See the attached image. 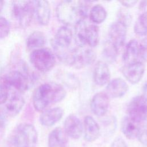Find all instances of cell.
<instances>
[{"instance_id": "1", "label": "cell", "mask_w": 147, "mask_h": 147, "mask_svg": "<svg viewBox=\"0 0 147 147\" xmlns=\"http://www.w3.org/2000/svg\"><path fill=\"white\" fill-rule=\"evenodd\" d=\"M90 1H62L56 6L58 20L64 26H76L89 14Z\"/></svg>"}, {"instance_id": "2", "label": "cell", "mask_w": 147, "mask_h": 147, "mask_svg": "<svg viewBox=\"0 0 147 147\" xmlns=\"http://www.w3.org/2000/svg\"><path fill=\"white\" fill-rule=\"evenodd\" d=\"M66 94L64 88L57 83H44L38 86L33 92V107L36 111L42 112L49 106L63 100Z\"/></svg>"}, {"instance_id": "3", "label": "cell", "mask_w": 147, "mask_h": 147, "mask_svg": "<svg viewBox=\"0 0 147 147\" xmlns=\"http://www.w3.org/2000/svg\"><path fill=\"white\" fill-rule=\"evenodd\" d=\"M71 29L67 26L60 27L56 31L51 44L55 56L64 63L68 64L71 54L74 47H71L75 40Z\"/></svg>"}, {"instance_id": "4", "label": "cell", "mask_w": 147, "mask_h": 147, "mask_svg": "<svg viewBox=\"0 0 147 147\" xmlns=\"http://www.w3.org/2000/svg\"><path fill=\"white\" fill-rule=\"evenodd\" d=\"M10 141L14 147H36L37 131L33 125L22 123L14 130Z\"/></svg>"}, {"instance_id": "5", "label": "cell", "mask_w": 147, "mask_h": 147, "mask_svg": "<svg viewBox=\"0 0 147 147\" xmlns=\"http://www.w3.org/2000/svg\"><path fill=\"white\" fill-rule=\"evenodd\" d=\"M82 21L75 27V40L76 45H87L91 48L97 46L99 41V29L93 23Z\"/></svg>"}, {"instance_id": "6", "label": "cell", "mask_w": 147, "mask_h": 147, "mask_svg": "<svg viewBox=\"0 0 147 147\" xmlns=\"http://www.w3.org/2000/svg\"><path fill=\"white\" fill-rule=\"evenodd\" d=\"M21 68V70L13 69L8 72L5 74L2 79L3 83L8 87H12L20 92H24L29 89L33 79L25 64L22 63Z\"/></svg>"}, {"instance_id": "7", "label": "cell", "mask_w": 147, "mask_h": 147, "mask_svg": "<svg viewBox=\"0 0 147 147\" xmlns=\"http://www.w3.org/2000/svg\"><path fill=\"white\" fill-rule=\"evenodd\" d=\"M11 14L13 20L22 28H27L34 15L33 1L18 0L11 1Z\"/></svg>"}, {"instance_id": "8", "label": "cell", "mask_w": 147, "mask_h": 147, "mask_svg": "<svg viewBox=\"0 0 147 147\" xmlns=\"http://www.w3.org/2000/svg\"><path fill=\"white\" fill-rule=\"evenodd\" d=\"M29 60L37 70L47 72L51 71L55 65L56 56L51 49L48 48H41L31 52Z\"/></svg>"}, {"instance_id": "9", "label": "cell", "mask_w": 147, "mask_h": 147, "mask_svg": "<svg viewBox=\"0 0 147 147\" xmlns=\"http://www.w3.org/2000/svg\"><path fill=\"white\" fill-rule=\"evenodd\" d=\"M96 54L92 48L87 45H75L74 47L68 64L80 69L94 63Z\"/></svg>"}, {"instance_id": "10", "label": "cell", "mask_w": 147, "mask_h": 147, "mask_svg": "<svg viewBox=\"0 0 147 147\" xmlns=\"http://www.w3.org/2000/svg\"><path fill=\"white\" fill-rule=\"evenodd\" d=\"M127 116L134 121L141 123L147 120V96L139 95L134 97L126 109Z\"/></svg>"}, {"instance_id": "11", "label": "cell", "mask_w": 147, "mask_h": 147, "mask_svg": "<svg viewBox=\"0 0 147 147\" xmlns=\"http://www.w3.org/2000/svg\"><path fill=\"white\" fill-rule=\"evenodd\" d=\"M145 72V65L141 61L127 64L122 68L123 76L127 82L133 84L138 83L144 76Z\"/></svg>"}, {"instance_id": "12", "label": "cell", "mask_w": 147, "mask_h": 147, "mask_svg": "<svg viewBox=\"0 0 147 147\" xmlns=\"http://www.w3.org/2000/svg\"><path fill=\"white\" fill-rule=\"evenodd\" d=\"M127 33V27L117 21L111 24L109 29V41L118 49L125 44Z\"/></svg>"}, {"instance_id": "13", "label": "cell", "mask_w": 147, "mask_h": 147, "mask_svg": "<svg viewBox=\"0 0 147 147\" xmlns=\"http://www.w3.org/2000/svg\"><path fill=\"white\" fill-rule=\"evenodd\" d=\"M63 130L68 137L78 140L83 134V126L78 117L70 114L65 119Z\"/></svg>"}, {"instance_id": "14", "label": "cell", "mask_w": 147, "mask_h": 147, "mask_svg": "<svg viewBox=\"0 0 147 147\" xmlns=\"http://www.w3.org/2000/svg\"><path fill=\"white\" fill-rule=\"evenodd\" d=\"M109 98L105 92H99L95 94L90 103L91 110L93 114L98 117L105 115L109 109Z\"/></svg>"}, {"instance_id": "15", "label": "cell", "mask_w": 147, "mask_h": 147, "mask_svg": "<svg viewBox=\"0 0 147 147\" xmlns=\"http://www.w3.org/2000/svg\"><path fill=\"white\" fill-rule=\"evenodd\" d=\"M34 14L38 24L42 26H47L49 24L51 20V10L48 1L39 0L33 1Z\"/></svg>"}, {"instance_id": "16", "label": "cell", "mask_w": 147, "mask_h": 147, "mask_svg": "<svg viewBox=\"0 0 147 147\" xmlns=\"http://www.w3.org/2000/svg\"><path fill=\"white\" fill-rule=\"evenodd\" d=\"M129 90V86L122 78H115L110 80L106 87V94L109 98H119L124 96Z\"/></svg>"}, {"instance_id": "17", "label": "cell", "mask_w": 147, "mask_h": 147, "mask_svg": "<svg viewBox=\"0 0 147 147\" xmlns=\"http://www.w3.org/2000/svg\"><path fill=\"white\" fill-rule=\"evenodd\" d=\"M25 102L24 98L20 92L14 93L9 97L5 103V114L11 117L16 116L22 109Z\"/></svg>"}, {"instance_id": "18", "label": "cell", "mask_w": 147, "mask_h": 147, "mask_svg": "<svg viewBox=\"0 0 147 147\" xmlns=\"http://www.w3.org/2000/svg\"><path fill=\"white\" fill-rule=\"evenodd\" d=\"M64 115V110L60 107H55L42 111L40 116V123L46 127H51L58 122Z\"/></svg>"}, {"instance_id": "19", "label": "cell", "mask_w": 147, "mask_h": 147, "mask_svg": "<svg viewBox=\"0 0 147 147\" xmlns=\"http://www.w3.org/2000/svg\"><path fill=\"white\" fill-rule=\"evenodd\" d=\"M111 73L107 63L103 61H98L93 72V78L96 84L99 86L107 85L110 81Z\"/></svg>"}, {"instance_id": "20", "label": "cell", "mask_w": 147, "mask_h": 147, "mask_svg": "<svg viewBox=\"0 0 147 147\" xmlns=\"http://www.w3.org/2000/svg\"><path fill=\"white\" fill-rule=\"evenodd\" d=\"M99 135L100 127L96 121L91 116H86L84 119V137L86 141L94 142Z\"/></svg>"}, {"instance_id": "21", "label": "cell", "mask_w": 147, "mask_h": 147, "mask_svg": "<svg viewBox=\"0 0 147 147\" xmlns=\"http://www.w3.org/2000/svg\"><path fill=\"white\" fill-rule=\"evenodd\" d=\"M68 143V136L60 127L55 128L48 136V147H67Z\"/></svg>"}, {"instance_id": "22", "label": "cell", "mask_w": 147, "mask_h": 147, "mask_svg": "<svg viewBox=\"0 0 147 147\" xmlns=\"http://www.w3.org/2000/svg\"><path fill=\"white\" fill-rule=\"evenodd\" d=\"M140 127V123L134 121L128 116L125 117L121 121V131L123 135L129 140L137 138Z\"/></svg>"}, {"instance_id": "23", "label": "cell", "mask_w": 147, "mask_h": 147, "mask_svg": "<svg viewBox=\"0 0 147 147\" xmlns=\"http://www.w3.org/2000/svg\"><path fill=\"white\" fill-rule=\"evenodd\" d=\"M139 57V43L134 39L129 41L125 47L123 54V60L127 64H130L136 61Z\"/></svg>"}, {"instance_id": "24", "label": "cell", "mask_w": 147, "mask_h": 147, "mask_svg": "<svg viewBox=\"0 0 147 147\" xmlns=\"http://www.w3.org/2000/svg\"><path fill=\"white\" fill-rule=\"evenodd\" d=\"M46 37L41 31H34L26 38V46L29 50H34L43 48L46 43Z\"/></svg>"}, {"instance_id": "25", "label": "cell", "mask_w": 147, "mask_h": 147, "mask_svg": "<svg viewBox=\"0 0 147 147\" xmlns=\"http://www.w3.org/2000/svg\"><path fill=\"white\" fill-rule=\"evenodd\" d=\"M89 18L91 22L95 25L102 23L107 17V11L100 4L93 6L89 11Z\"/></svg>"}, {"instance_id": "26", "label": "cell", "mask_w": 147, "mask_h": 147, "mask_svg": "<svg viewBox=\"0 0 147 147\" xmlns=\"http://www.w3.org/2000/svg\"><path fill=\"white\" fill-rule=\"evenodd\" d=\"M118 49L110 42H105L102 50V57L106 63H113L117 59Z\"/></svg>"}, {"instance_id": "27", "label": "cell", "mask_w": 147, "mask_h": 147, "mask_svg": "<svg viewBox=\"0 0 147 147\" xmlns=\"http://www.w3.org/2000/svg\"><path fill=\"white\" fill-rule=\"evenodd\" d=\"M134 31L138 36L147 35V11L141 14L134 25Z\"/></svg>"}, {"instance_id": "28", "label": "cell", "mask_w": 147, "mask_h": 147, "mask_svg": "<svg viewBox=\"0 0 147 147\" xmlns=\"http://www.w3.org/2000/svg\"><path fill=\"white\" fill-rule=\"evenodd\" d=\"M118 21L125 25L126 27L130 25L132 21V16L125 9H120L117 13Z\"/></svg>"}, {"instance_id": "29", "label": "cell", "mask_w": 147, "mask_h": 147, "mask_svg": "<svg viewBox=\"0 0 147 147\" xmlns=\"http://www.w3.org/2000/svg\"><path fill=\"white\" fill-rule=\"evenodd\" d=\"M10 31V25L8 20L4 17L0 16V39L8 36Z\"/></svg>"}, {"instance_id": "30", "label": "cell", "mask_w": 147, "mask_h": 147, "mask_svg": "<svg viewBox=\"0 0 147 147\" xmlns=\"http://www.w3.org/2000/svg\"><path fill=\"white\" fill-rule=\"evenodd\" d=\"M139 57L142 62H147V37L139 44Z\"/></svg>"}, {"instance_id": "31", "label": "cell", "mask_w": 147, "mask_h": 147, "mask_svg": "<svg viewBox=\"0 0 147 147\" xmlns=\"http://www.w3.org/2000/svg\"><path fill=\"white\" fill-rule=\"evenodd\" d=\"M9 97V88L4 83L0 84V105L5 104Z\"/></svg>"}, {"instance_id": "32", "label": "cell", "mask_w": 147, "mask_h": 147, "mask_svg": "<svg viewBox=\"0 0 147 147\" xmlns=\"http://www.w3.org/2000/svg\"><path fill=\"white\" fill-rule=\"evenodd\" d=\"M137 138L141 144L147 145V123L140 127Z\"/></svg>"}, {"instance_id": "33", "label": "cell", "mask_w": 147, "mask_h": 147, "mask_svg": "<svg viewBox=\"0 0 147 147\" xmlns=\"http://www.w3.org/2000/svg\"><path fill=\"white\" fill-rule=\"evenodd\" d=\"M110 147H128V146L122 137H118L114 139Z\"/></svg>"}, {"instance_id": "34", "label": "cell", "mask_w": 147, "mask_h": 147, "mask_svg": "<svg viewBox=\"0 0 147 147\" xmlns=\"http://www.w3.org/2000/svg\"><path fill=\"white\" fill-rule=\"evenodd\" d=\"M138 2V1L130 0V1H121L119 3L125 8H130L135 6Z\"/></svg>"}, {"instance_id": "35", "label": "cell", "mask_w": 147, "mask_h": 147, "mask_svg": "<svg viewBox=\"0 0 147 147\" xmlns=\"http://www.w3.org/2000/svg\"><path fill=\"white\" fill-rule=\"evenodd\" d=\"M6 125V119L5 116L0 113V136L3 133Z\"/></svg>"}, {"instance_id": "36", "label": "cell", "mask_w": 147, "mask_h": 147, "mask_svg": "<svg viewBox=\"0 0 147 147\" xmlns=\"http://www.w3.org/2000/svg\"><path fill=\"white\" fill-rule=\"evenodd\" d=\"M147 7V1H140L138 5V9L140 10H143Z\"/></svg>"}, {"instance_id": "37", "label": "cell", "mask_w": 147, "mask_h": 147, "mask_svg": "<svg viewBox=\"0 0 147 147\" xmlns=\"http://www.w3.org/2000/svg\"><path fill=\"white\" fill-rule=\"evenodd\" d=\"M142 91H143V92L144 94V95L147 96V80L146 81V82L144 84V86H143V88H142Z\"/></svg>"}, {"instance_id": "38", "label": "cell", "mask_w": 147, "mask_h": 147, "mask_svg": "<svg viewBox=\"0 0 147 147\" xmlns=\"http://www.w3.org/2000/svg\"><path fill=\"white\" fill-rule=\"evenodd\" d=\"M4 3H5V2L3 1H0V13L2 11L3 8Z\"/></svg>"}]
</instances>
